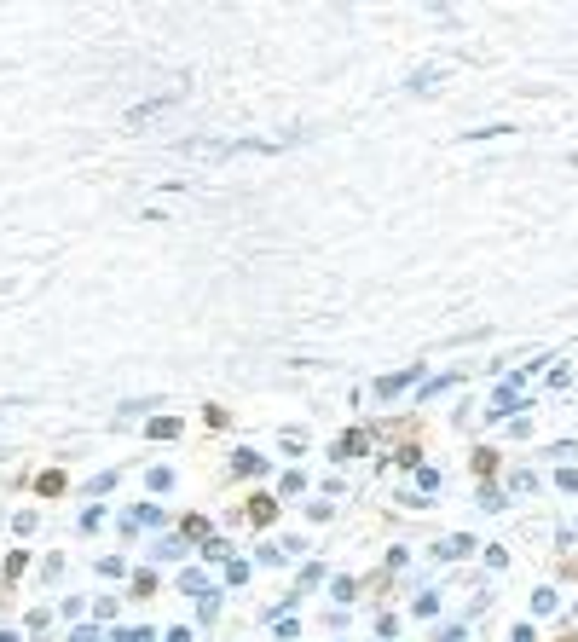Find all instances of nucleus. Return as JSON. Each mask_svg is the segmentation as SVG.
<instances>
[{
    "mask_svg": "<svg viewBox=\"0 0 578 642\" xmlns=\"http://www.w3.org/2000/svg\"><path fill=\"white\" fill-rule=\"evenodd\" d=\"M469 550H474V538H439L434 555H446V562H451V555H469Z\"/></svg>",
    "mask_w": 578,
    "mask_h": 642,
    "instance_id": "obj_1",
    "label": "nucleus"
},
{
    "mask_svg": "<svg viewBox=\"0 0 578 642\" xmlns=\"http://www.w3.org/2000/svg\"><path fill=\"white\" fill-rule=\"evenodd\" d=\"M162 110H173V99H156V105H139V110H133L127 122H133V127H139V122H151V116H162Z\"/></svg>",
    "mask_w": 578,
    "mask_h": 642,
    "instance_id": "obj_2",
    "label": "nucleus"
},
{
    "mask_svg": "<svg viewBox=\"0 0 578 642\" xmlns=\"http://www.w3.org/2000/svg\"><path fill=\"white\" fill-rule=\"evenodd\" d=\"M116 642H151V631L139 625V631H116Z\"/></svg>",
    "mask_w": 578,
    "mask_h": 642,
    "instance_id": "obj_4",
    "label": "nucleus"
},
{
    "mask_svg": "<svg viewBox=\"0 0 578 642\" xmlns=\"http://www.w3.org/2000/svg\"><path fill=\"white\" fill-rule=\"evenodd\" d=\"M417 382V370H399V376H387V382H376V394H399V388H411Z\"/></svg>",
    "mask_w": 578,
    "mask_h": 642,
    "instance_id": "obj_3",
    "label": "nucleus"
}]
</instances>
